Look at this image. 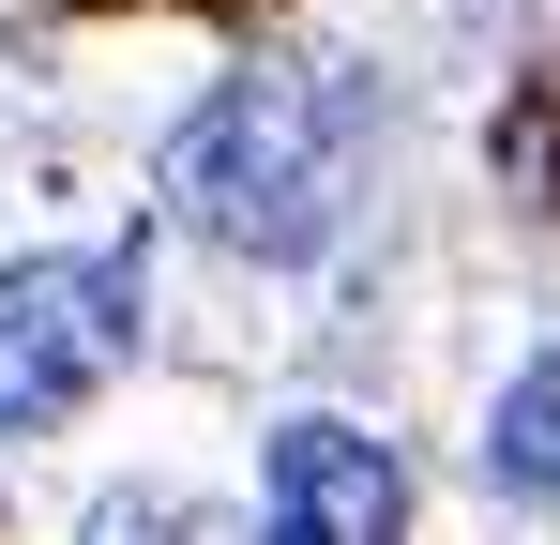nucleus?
I'll use <instances>...</instances> for the list:
<instances>
[{
  "label": "nucleus",
  "instance_id": "nucleus-3",
  "mask_svg": "<svg viewBox=\"0 0 560 545\" xmlns=\"http://www.w3.org/2000/svg\"><path fill=\"white\" fill-rule=\"evenodd\" d=\"M258 545H409V469L349 409H303V425H273V515H258Z\"/></svg>",
  "mask_w": 560,
  "mask_h": 545
},
{
  "label": "nucleus",
  "instance_id": "nucleus-4",
  "mask_svg": "<svg viewBox=\"0 0 560 545\" xmlns=\"http://www.w3.org/2000/svg\"><path fill=\"white\" fill-rule=\"evenodd\" d=\"M485 469H500L515 500H560V349L515 363V394L485 409Z\"/></svg>",
  "mask_w": 560,
  "mask_h": 545
},
{
  "label": "nucleus",
  "instance_id": "nucleus-2",
  "mask_svg": "<svg viewBox=\"0 0 560 545\" xmlns=\"http://www.w3.org/2000/svg\"><path fill=\"white\" fill-rule=\"evenodd\" d=\"M137 363V258H0V440L92 409L106 379Z\"/></svg>",
  "mask_w": 560,
  "mask_h": 545
},
{
  "label": "nucleus",
  "instance_id": "nucleus-1",
  "mask_svg": "<svg viewBox=\"0 0 560 545\" xmlns=\"http://www.w3.org/2000/svg\"><path fill=\"white\" fill-rule=\"evenodd\" d=\"M364 167H378L364 91L318 77V61H258V77H228L167 137L152 182H167V212H183L197 243H228V258H318V243H349Z\"/></svg>",
  "mask_w": 560,
  "mask_h": 545
},
{
  "label": "nucleus",
  "instance_id": "nucleus-5",
  "mask_svg": "<svg viewBox=\"0 0 560 545\" xmlns=\"http://www.w3.org/2000/svg\"><path fill=\"white\" fill-rule=\"evenodd\" d=\"M92 545H243L212 500H167V485H121V500H92Z\"/></svg>",
  "mask_w": 560,
  "mask_h": 545
}]
</instances>
